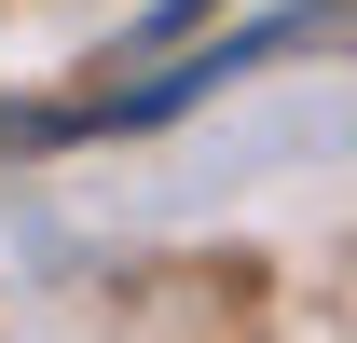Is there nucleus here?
Masks as SVG:
<instances>
[{
  "label": "nucleus",
  "instance_id": "obj_1",
  "mask_svg": "<svg viewBox=\"0 0 357 343\" xmlns=\"http://www.w3.org/2000/svg\"><path fill=\"white\" fill-rule=\"evenodd\" d=\"M206 14H220V0H151V14H137V42H178V28H206Z\"/></svg>",
  "mask_w": 357,
  "mask_h": 343
}]
</instances>
